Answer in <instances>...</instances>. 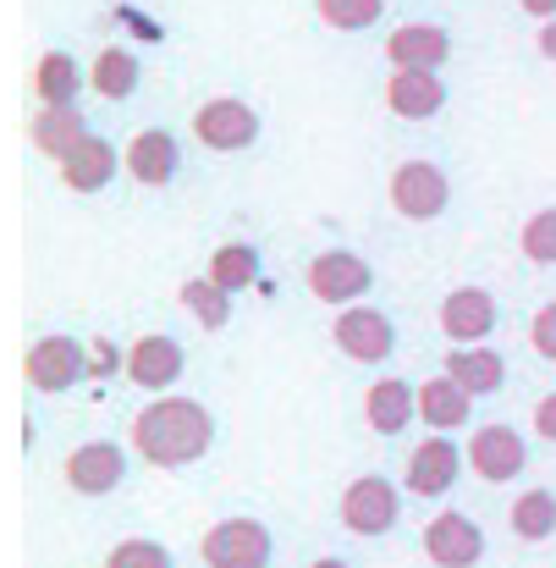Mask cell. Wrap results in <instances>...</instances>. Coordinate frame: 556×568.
<instances>
[{"mask_svg": "<svg viewBox=\"0 0 556 568\" xmlns=\"http://www.w3.org/2000/svg\"><path fill=\"white\" fill-rule=\"evenodd\" d=\"M133 447L155 469H187L215 447V414L193 397H155L133 414Z\"/></svg>", "mask_w": 556, "mask_h": 568, "instance_id": "cell-1", "label": "cell"}, {"mask_svg": "<svg viewBox=\"0 0 556 568\" xmlns=\"http://www.w3.org/2000/svg\"><path fill=\"white\" fill-rule=\"evenodd\" d=\"M198 558H204V568H270L276 564V536H270V525L237 514V519H220V525L204 530Z\"/></svg>", "mask_w": 556, "mask_h": 568, "instance_id": "cell-2", "label": "cell"}, {"mask_svg": "<svg viewBox=\"0 0 556 568\" xmlns=\"http://www.w3.org/2000/svg\"><path fill=\"white\" fill-rule=\"evenodd\" d=\"M22 376H28L33 392H44V397L72 392L78 381L89 376V343H78V337H66V332H50V337H39V343L22 354Z\"/></svg>", "mask_w": 556, "mask_h": 568, "instance_id": "cell-3", "label": "cell"}, {"mask_svg": "<svg viewBox=\"0 0 556 568\" xmlns=\"http://www.w3.org/2000/svg\"><path fill=\"white\" fill-rule=\"evenodd\" d=\"M391 210L402 215V221H441L446 215V204H452V178L435 166V161H402L397 172H391Z\"/></svg>", "mask_w": 556, "mask_h": 568, "instance_id": "cell-4", "label": "cell"}, {"mask_svg": "<svg viewBox=\"0 0 556 568\" xmlns=\"http://www.w3.org/2000/svg\"><path fill=\"white\" fill-rule=\"evenodd\" d=\"M193 139H198L204 150H215V155L254 150V144H259V111H254L248 100H231V94L204 100V105L193 111Z\"/></svg>", "mask_w": 556, "mask_h": 568, "instance_id": "cell-5", "label": "cell"}, {"mask_svg": "<svg viewBox=\"0 0 556 568\" xmlns=\"http://www.w3.org/2000/svg\"><path fill=\"white\" fill-rule=\"evenodd\" d=\"M342 525L353 530V536H364V541H374V536H391L397 525H402V491L385 480V475H359L348 491H342Z\"/></svg>", "mask_w": 556, "mask_h": 568, "instance_id": "cell-6", "label": "cell"}, {"mask_svg": "<svg viewBox=\"0 0 556 568\" xmlns=\"http://www.w3.org/2000/svg\"><path fill=\"white\" fill-rule=\"evenodd\" d=\"M303 282H309V293L320 304H359V298H370L374 265L364 254H353V248H326V254L309 260Z\"/></svg>", "mask_w": 556, "mask_h": 568, "instance_id": "cell-7", "label": "cell"}, {"mask_svg": "<svg viewBox=\"0 0 556 568\" xmlns=\"http://www.w3.org/2000/svg\"><path fill=\"white\" fill-rule=\"evenodd\" d=\"M331 337H337V348H342L353 365H380V359L397 354V326H391V315L374 310V304H348V310L337 315Z\"/></svg>", "mask_w": 556, "mask_h": 568, "instance_id": "cell-8", "label": "cell"}, {"mask_svg": "<svg viewBox=\"0 0 556 568\" xmlns=\"http://www.w3.org/2000/svg\"><path fill=\"white\" fill-rule=\"evenodd\" d=\"M524 464H529V442L513 430V425H480L474 436H469V469L485 480V486H507V480H518L524 475Z\"/></svg>", "mask_w": 556, "mask_h": 568, "instance_id": "cell-9", "label": "cell"}, {"mask_svg": "<svg viewBox=\"0 0 556 568\" xmlns=\"http://www.w3.org/2000/svg\"><path fill=\"white\" fill-rule=\"evenodd\" d=\"M424 558L435 568H480L485 558V530L463 514V508H446L424 525Z\"/></svg>", "mask_w": 556, "mask_h": 568, "instance_id": "cell-10", "label": "cell"}, {"mask_svg": "<svg viewBox=\"0 0 556 568\" xmlns=\"http://www.w3.org/2000/svg\"><path fill=\"white\" fill-rule=\"evenodd\" d=\"M127 381L133 386H144V392H172L187 371V348L172 337V332H150V337H138L133 348H127Z\"/></svg>", "mask_w": 556, "mask_h": 568, "instance_id": "cell-11", "label": "cell"}, {"mask_svg": "<svg viewBox=\"0 0 556 568\" xmlns=\"http://www.w3.org/2000/svg\"><path fill=\"white\" fill-rule=\"evenodd\" d=\"M127 480V453L116 442H83L66 453V486L78 497H111Z\"/></svg>", "mask_w": 556, "mask_h": 568, "instance_id": "cell-12", "label": "cell"}, {"mask_svg": "<svg viewBox=\"0 0 556 568\" xmlns=\"http://www.w3.org/2000/svg\"><path fill=\"white\" fill-rule=\"evenodd\" d=\"M463 475V447L452 436H424L413 453H408V491L413 497H446Z\"/></svg>", "mask_w": 556, "mask_h": 568, "instance_id": "cell-13", "label": "cell"}, {"mask_svg": "<svg viewBox=\"0 0 556 568\" xmlns=\"http://www.w3.org/2000/svg\"><path fill=\"white\" fill-rule=\"evenodd\" d=\"M385 111L402 122H430L446 111V83L441 72H413V67H391L385 78Z\"/></svg>", "mask_w": 556, "mask_h": 568, "instance_id": "cell-14", "label": "cell"}, {"mask_svg": "<svg viewBox=\"0 0 556 568\" xmlns=\"http://www.w3.org/2000/svg\"><path fill=\"white\" fill-rule=\"evenodd\" d=\"M496 321H502V304L485 287H452L441 298V332L452 343H485L496 332Z\"/></svg>", "mask_w": 556, "mask_h": 568, "instance_id": "cell-15", "label": "cell"}, {"mask_svg": "<svg viewBox=\"0 0 556 568\" xmlns=\"http://www.w3.org/2000/svg\"><path fill=\"white\" fill-rule=\"evenodd\" d=\"M385 61L391 67H413V72H441L452 61V33L441 22H402L385 39Z\"/></svg>", "mask_w": 556, "mask_h": 568, "instance_id": "cell-16", "label": "cell"}, {"mask_svg": "<svg viewBox=\"0 0 556 568\" xmlns=\"http://www.w3.org/2000/svg\"><path fill=\"white\" fill-rule=\"evenodd\" d=\"M122 166H127L133 183H144V189H172L177 172H183V144H177L166 128H144V133L127 144Z\"/></svg>", "mask_w": 556, "mask_h": 568, "instance_id": "cell-17", "label": "cell"}, {"mask_svg": "<svg viewBox=\"0 0 556 568\" xmlns=\"http://www.w3.org/2000/svg\"><path fill=\"white\" fill-rule=\"evenodd\" d=\"M364 419H370V430H380V436H402L419 419V386L402 376L374 381L370 392H364Z\"/></svg>", "mask_w": 556, "mask_h": 568, "instance_id": "cell-18", "label": "cell"}, {"mask_svg": "<svg viewBox=\"0 0 556 568\" xmlns=\"http://www.w3.org/2000/svg\"><path fill=\"white\" fill-rule=\"evenodd\" d=\"M28 139H33V150H39V155L66 161V155L89 139V116H83L78 105H39V111H33V122H28Z\"/></svg>", "mask_w": 556, "mask_h": 568, "instance_id": "cell-19", "label": "cell"}, {"mask_svg": "<svg viewBox=\"0 0 556 568\" xmlns=\"http://www.w3.org/2000/svg\"><path fill=\"white\" fill-rule=\"evenodd\" d=\"M419 419L430 430H463L474 419V392L441 371V376H430L419 386Z\"/></svg>", "mask_w": 556, "mask_h": 568, "instance_id": "cell-20", "label": "cell"}, {"mask_svg": "<svg viewBox=\"0 0 556 568\" xmlns=\"http://www.w3.org/2000/svg\"><path fill=\"white\" fill-rule=\"evenodd\" d=\"M83 89H94V83H89V72H83V61L72 50H44L39 55V67H33L39 105H78Z\"/></svg>", "mask_w": 556, "mask_h": 568, "instance_id": "cell-21", "label": "cell"}, {"mask_svg": "<svg viewBox=\"0 0 556 568\" xmlns=\"http://www.w3.org/2000/svg\"><path fill=\"white\" fill-rule=\"evenodd\" d=\"M111 178H116V144L100 139V133H89V139L61 161V183L72 193H100Z\"/></svg>", "mask_w": 556, "mask_h": 568, "instance_id": "cell-22", "label": "cell"}, {"mask_svg": "<svg viewBox=\"0 0 556 568\" xmlns=\"http://www.w3.org/2000/svg\"><path fill=\"white\" fill-rule=\"evenodd\" d=\"M446 376L463 381L474 397H496L502 386H507V359L496 354V348H480V343H457L452 354H446Z\"/></svg>", "mask_w": 556, "mask_h": 568, "instance_id": "cell-23", "label": "cell"}, {"mask_svg": "<svg viewBox=\"0 0 556 568\" xmlns=\"http://www.w3.org/2000/svg\"><path fill=\"white\" fill-rule=\"evenodd\" d=\"M89 83H94V94H105L111 105H116V100H133L138 83H144V61H138L127 44H105V50L94 55V67H89Z\"/></svg>", "mask_w": 556, "mask_h": 568, "instance_id": "cell-24", "label": "cell"}, {"mask_svg": "<svg viewBox=\"0 0 556 568\" xmlns=\"http://www.w3.org/2000/svg\"><path fill=\"white\" fill-rule=\"evenodd\" d=\"M507 525H513V536H518V541H529V547L552 541V536H556V491L535 486V491L513 497V514H507Z\"/></svg>", "mask_w": 556, "mask_h": 568, "instance_id": "cell-25", "label": "cell"}, {"mask_svg": "<svg viewBox=\"0 0 556 568\" xmlns=\"http://www.w3.org/2000/svg\"><path fill=\"white\" fill-rule=\"evenodd\" d=\"M177 298H183V310L204 326V332H226V326H231V310H237V304H231V293H226L215 276H193V282H183Z\"/></svg>", "mask_w": 556, "mask_h": 568, "instance_id": "cell-26", "label": "cell"}, {"mask_svg": "<svg viewBox=\"0 0 556 568\" xmlns=\"http://www.w3.org/2000/svg\"><path fill=\"white\" fill-rule=\"evenodd\" d=\"M204 276H215L226 293H243V287H254L259 282V248L254 243H220L215 254H209V271Z\"/></svg>", "mask_w": 556, "mask_h": 568, "instance_id": "cell-27", "label": "cell"}, {"mask_svg": "<svg viewBox=\"0 0 556 568\" xmlns=\"http://www.w3.org/2000/svg\"><path fill=\"white\" fill-rule=\"evenodd\" d=\"M315 11H320V22L337 28V33H364V28L380 22L385 0H315Z\"/></svg>", "mask_w": 556, "mask_h": 568, "instance_id": "cell-28", "label": "cell"}, {"mask_svg": "<svg viewBox=\"0 0 556 568\" xmlns=\"http://www.w3.org/2000/svg\"><path fill=\"white\" fill-rule=\"evenodd\" d=\"M518 248H524V260H529V265H556V204L535 210V215L524 221Z\"/></svg>", "mask_w": 556, "mask_h": 568, "instance_id": "cell-29", "label": "cell"}, {"mask_svg": "<svg viewBox=\"0 0 556 568\" xmlns=\"http://www.w3.org/2000/svg\"><path fill=\"white\" fill-rule=\"evenodd\" d=\"M105 568H177L166 541H150V536H133V541H116L105 552Z\"/></svg>", "mask_w": 556, "mask_h": 568, "instance_id": "cell-30", "label": "cell"}, {"mask_svg": "<svg viewBox=\"0 0 556 568\" xmlns=\"http://www.w3.org/2000/svg\"><path fill=\"white\" fill-rule=\"evenodd\" d=\"M529 348H535L540 359H552L556 365V298L552 304H540V315L529 321Z\"/></svg>", "mask_w": 556, "mask_h": 568, "instance_id": "cell-31", "label": "cell"}, {"mask_svg": "<svg viewBox=\"0 0 556 568\" xmlns=\"http://www.w3.org/2000/svg\"><path fill=\"white\" fill-rule=\"evenodd\" d=\"M116 365H127V359L116 354V343H105V337H100V343H89V376H94V381L111 376Z\"/></svg>", "mask_w": 556, "mask_h": 568, "instance_id": "cell-32", "label": "cell"}, {"mask_svg": "<svg viewBox=\"0 0 556 568\" xmlns=\"http://www.w3.org/2000/svg\"><path fill=\"white\" fill-rule=\"evenodd\" d=\"M535 430H540V436L556 447V392H546V397L535 403Z\"/></svg>", "mask_w": 556, "mask_h": 568, "instance_id": "cell-33", "label": "cell"}, {"mask_svg": "<svg viewBox=\"0 0 556 568\" xmlns=\"http://www.w3.org/2000/svg\"><path fill=\"white\" fill-rule=\"evenodd\" d=\"M524 6V17H535V22H552L556 17V0H518Z\"/></svg>", "mask_w": 556, "mask_h": 568, "instance_id": "cell-34", "label": "cell"}, {"mask_svg": "<svg viewBox=\"0 0 556 568\" xmlns=\"http://www.w3.org/2000/svg\"><path fill=\"white\" fill-rule=\"evenodd\" d=\"M540 55H546V61H556V17H552V22H540Z\"/></svg>", "mask_w": 556, "mask_h": 568, "instance_id": "cell-35", "label": "cell"}, {"mask_svg": "<svg viewBox=\"0 0 556 568\" xmlns=\"http://www.w3.org/2000/svg\"><path fill=\"white\" fill-rule=\"evenodd\" d=\"M309 568H353V564H348V558H315Z\"/></svg>", "mask_w": 556, "mask_h": 568, "instance_id": "cell-36", "label": "cell"}]
</instances>
